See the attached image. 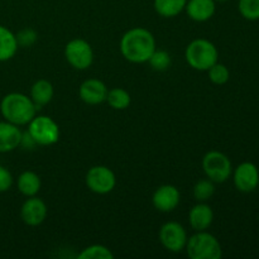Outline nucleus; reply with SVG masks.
I'll use <instances>...</instances> for the list:
<instances>
[{
  "label": "nucleus",
  "instance_id": "nucleus-27",
  "mask_svg": "<svg viewBox=\"0 0 259 259\" xmlns=\"http://www.w3.org/2000/svg\"><path fill=\"white\" fill-rule=\"evenodd\" d=\"M17 42L19 47H30L34 45L38 39V34L32 28H24L15 34Z\"/></svg>",
  "mask_w": 259,
  "mask_h": 259
},
{
  "label": "nucleus",
  "instance_id": "nucleus-12",
  "mask_svg": "<svg viewBox=\"0 0 259 259\" xmlns=\"http://www.w3.org/2000/svg\"><path fill=\"white\" fill-rule=\"evenodd\" d=\"M181 194L174 185H162L154 191L152 196V204L154 209L162 212H171L179 206Z\"/></svg>",
  "mask_w": 259,
  "mask_h": 259
},
{
  "label": "nucleus",
  "instance_id": "nucleus-3",
  "mask_svg": "<svg viewBox=\"0 0 259 259\" xmlns=\"http://www.w3.org/2000/svg\"><path fill=\"white\" fill-rule=\"evenodd\" d=\"M219 52L217 46L209 39L197 38L190 42L185 50V60L196 71H207L218 62Z\"/></svg>",
  "mask_w": 259,
  "mask_h": 259
},
{
  "label": "nucleus",
  "instance_id": "nucleus-17",
  "mask_svg": "<svg viewBox=\"0 0 259 259\" xmlns=\"http://www.w3.org/2000/svg\"><path fill=\"white\" fill-rule=\"evenodd\" d=\"M53 95H55V90H53V85L46 78H40L37 80L30 88V99L37 106L39 110L42 106L47 105L52 101Z\"/></svg>",
  "mask_w": 259,
  "mask_h": 259
},
{
  "label": "nucleus",
  "instance_id": "nucleus-21",
  "mask_svg": "<svg viewBox=\"0 0 259 259\" xmlns=\"http://www.w3.org/2000/svg\"><path fill=\"white\" fill-rule=\"evenodd\" d=\"M106 103L114 110H125L132 103L131 94L121 88H114L108 91L106 95Z\"/></svg>",
  "mask_w": 259,
  "mask_h": 259
},
{
  "label": "nucleus",
  "instance_id": "nucleus-11",
  "mask_svg": "<svg viewBox=\"0 0 259 259\" xmlns=\"http://www.w3.org/2000/svg\"><path fill=\"white\" fill-rule=\"evenodd\" d=\"M47 205L42 199L37 196H30L23 202L20 207V218L28 227H38L47 218Z\"/></svg>",
  "mask_w": 259,
  "mask_h": 259
},
{
  "label": "nucleus",
  "instance_id": "nucleus-28",
  "mask_svg": "<svg viewBox=\"0 0 259 259\" xmlns=\"http://www.w3.org/2000/svg\"><path fill=\"white\" fill-rule=\"evenodd\" d=\"M13 186V176L8 168L0 166V194L9 191Z\"/></svg>",
  "mask_w": 259,
  "mask_h": 259
},
{
  "label": "nucleus",
  "instance_id": "nucleus-10",
  "mask_svg": "<svg viewBox=\"0 0 259 259\" xmlns=\"http://www.w3.org/2000/svg\"><path fill=\"white\" fill-rule=\"evenodd\" d=\"M233 180L238 191L249 194L259 185V169L252 162H243L235 168Z\"/></svg>",
  "mask_w": 259,
  "mask_h": 259
},
{
  "label": "nucleus",
  "instance_id": "nucleus-26",
  "mask_svg": "<svg viewBox=\"0 0 259 259\" xmlns=\"http://www.w3.org/2000/svg\"><path fill=\"white\" fill-rule=\"evenodd\" d=\"M238 9L244 19L252 22L259 19V0H239Z\"/></svg>",
  "mask_w": 259,
  "mask_h": 259
},
{
  "label": "nucleus",
  "instance_id": "nucleus-6",
  "mask_svg": "<svg viewBox=\"0 0 259 259\" xmlns=\"http://www.w3.org/2000/svg\"><path fill=\"white\" fill-rule=\"evenodd\" d=\"M202 169L209 180L215 184L228 181L233 174V166L229 157L219 151H210L202 158Z\"/></svg>",
  "mask_w": 259,
  "mask_h": 259
},
{
  "label": "nucleus",
  "instance_id": "nucleus-22",
  "mask_svg": "<svg viewBox=\"0 0 259 259\" xmlns=\"http://www.w3.org/2000/svg\"><path fill=\"white\" fill-rule=\"evenodd\" d=\"M215 194V182L211 180H200L194 186V197L197 202L209 201Z\"/></svg>",
  "mask_w": 259,
  "mask_h": 259
},
{
  "label": "nucleus",
  "instance_id": "nucleus-1",
  "mask_svg": "<svg viewBox=\"0 0 259 259\" xmlns=\"http://www.w3.org/2000/svg\"><path fill=\"white\" fill-rule=\"evenodd\" d=\"M119 48L121 56L129 62L146 63L156 51V38L146 28H132L123 34Z\"/></svg>",
  "mask_w": 259,
  "mask_h": 259
},
{
  "label": "nucleus",
  "instance_id": "nucleus-7",
  "mask_svg": "<svg viewBox=\"0 0 259 259\" xmlns=\"http://www.w3.org/2000/svg\"><path fill=\"white\" fill-rule=\"evenodd\" d=\"M66 61L76 70H88L94 62V51L90 43L82 38L71 39L65 47Z\"/></svg>",
  "mask_w": 259,
  "mask_h": 259
},
{
  "label": "nucleus",
  "instance_id": "nucleus-19",
  "mask_svg": "<svg viewBox=\"0 0 259 259\" xmlns=\"http://www.w3.org/2000/svg\"><path fill=\"white\" fill-rule=\"evenodd\" d=\"M42 182L40 177L33 171H24L19 175L17 180V187L19 192L24 196H35L39 192Z\"/></svg>",
  "mask_w": 259,
  "mask_h": 259
},
{
  "label": "nucleus",
  "instance_id": "nucleus-14",
  "mask_svg": "<svg viewBox=\"0 0 259 259\" xmlns=\"http://www.w3.org/2000/svg\"><path fill=\"white\" fill-rule=\"evenodd\" d=\"M23 132L15 124L0 121V153H8L20 147Z\"/></svg>",
  "mask_w": 259,
  "mask_h": 259
},
{
  "label": "nucleus",
  "instance_id": "nucleus-4",
  "mask_svg": "<svg viewBox=\"0 0 259 259\" xmlns=\"http://www.w3.org/2000/svg\"><path fill=\"white\" fill-rule=\"evenodd\" d=\"M185 250L191 259H219L223 255L219 240L206 230L191 235L187 239Z\"/></svg>",
  "mask_w": 259,
  "mask_h": 259
},
{
  "label": "nucleus",
  "instance_id": "nucleus-23",
  "mask_svg": "<svg viewBox=\"0 0 259 259\" xmlns=\"http://www.w3.org/2000/svg\"><path fill=\"white\" fill-rule=\"evenodd\" d=\"M80 259H113L114 254L108 247L101 244H93L86 247L78 254Z\"/></svg>",
  "mask_w": 259,
  "mask_h": 259
},
{
  "label": "nucleus",
  "instance_id": "nucleus-29",
  "mask_svg": "<svg viewBox=\"0 0 259 259\" xmlns=\"http://www.w3.org/2000/svg\"><path fill=\"white\" fill-rule=\"evenodd\" d=\"M37 146V143L34 142V139L30 137V134L28 132H24L22 136V141H20V147L25 149H33Z\"/></svg>",
  "mask_w": 259,
  "mask_h": 259
},
{
  "label": "nucleus",
  "instance_id": "nucleus-24",
  "mask_svg": "<svg viewBox=\"0 0 259 259\" xmlns=\"http://www.w3.org/2000/svg\"><path fill=\"white\" fill-rule=\"evenodd\" d=\"M171 56H169V53L167 51L163 50H156L152 53V56L148 60V63L151 65V67L154 71H159V72L166 71L171 66Z\"/></svg>",
  "mask_w": 259,
  "mask_h": 259
},
{
  "label": "nucleus",
  "instance_id": "nucleus-9",
  "mask_svg": "<svg viewBox=\"0 0 259 259\" xmlns=\"http://www.w3.org/2000/svg\"><path fill=\"white\" fill-rule=\"evenodd\" d=\"M159 242L168 252L180 253L185 249L189 237L186 229L177 222H167L159 229Z\"/></svg>",
  "mask_w": 259,
  "mask_h": 259
},
{
  "label": "nucleus",
  "instance_id": "nucleus-5",
  "mask_svg": "<svg viewBox=\"0 0 259 259\" xmlns=\"http://www.w3.org/2000/svg\"><path fill=\"white\" fill-rule=\"evenodd\" d=\"M27 132L37 146H52L60 139V126L47 115H35L28 123Z\"/></svg>",
  "mask_w": 259,
  "mask_h": 259
},
{
  "label": "nucleus",
  "instance_id": "nucleus-2",
  "mask_svg": "<svg viewBox=\"0 0 259 259\" xmlns=\"http://www.w3.org/2000/svg\"><path fill=\"white\" fill-rule=\"evenodd\" d=\"M37 110L30 96L22 93L7 94L0 101V113L4 120L18 126L28 125L37 115Z\"/></svg>",
  "mask_w": 259,
  "mask_h": 259
},
{
  "label": "nucleus",
  "instance_id": "nucleus-13",
  "mask_svg": "<svg viewBox=\"0 0 259 259\" xmlns=\"http://www.w3.org/2000/svg\"><path fill=\"white\" fill-rule=\"evenodd\" d=\"M108 88L99 78H88L78 88V96L88 105H99L106 100Z\"/></svg>",
  "mask_w": 259,
  "mask_h": 259
},
{
  "label": "nucleus",
  "instance_id": "nucleus-15",
  "mask_svg": "<svg viewBox=\"0 0 259 259\" xmlns=\"http://www.w3.org/2000/svg\"><path fill=\"white\" fill-rule=\"evenodd\" d=\"M214 220V211L206 202H197L189 212L190 227L195 232L207 230Z\"/></svg>",
  "mask_w": 259,
  "mask_h": 259
},
{
  "label": "nucleus",
  "instance_id": "nucleus-8",
  "mask_svg": "<svg viewBox=\"0 0 259 259\" xmlns=\"http://www.w3.org/2000/svg\"><path fill=\"white\" fill-rule=\"evenodd\" d=\"M86 186L98 195H106L114 190L116 185L115 174L106 166H94L85 177Z\"/></svg>",
  "mask_w": 259,
  "mask_h": 259
},
{
  "label": "nucleus",
  "instance_id": "nucleus-16",
  "mask_svg": "<svg viewBox=\"0 0 259 259\" xmlns=\"http://www.w3.org/2000/svg\"><path fill=\"white\" fill-rule=\"evenodd\" d=\"M185 10L190 19L202 23L214 17L217 5L215 0H187Z\"/></svg>",
  "mask_w": 259,
  "mask_h": 259
},
{
  "label": "nucleus",
  "instance_id": "nucleus-18",
  "mask_svg": "<svg viewBox=\"0 0 259 259\" xmlns=\"http://www.w3.org/2000/svg\"><path fill=\"white\" fill-rule=\"evenodd\" d=\"M18 46L17 37L9 28L0 24V62L12 60L17 53Z\"/></svg>",
  "mask_w": 259,
  "mask_h": 259
},
{
  "label": "nucleus",
  "instance_id": "nucleus-25",
  "mask_svg": "<svg viewBox=\"0 0 259 259\" xmlns=\"http://www.w3.org/2000/svg\"><path fill=\"white\" fill-rule=\"evenodd\" d=\"M207 73H209V80L211 81L214 85H224V83H227L230 78L229 68L219 62L212 65L211 67L207 70Z\"/></svg>",
  "mask_w": 259,
  "mask_h": 259
},
{
  "label": "nucleus",
  "instance_id": "nucleus-20",
  "mask_svg": "<svg viewBox=\"0 0 259 259\" xmlns=\"http://www.w3.org/2000/svg\"><path fill=\"white\" fill-rule=\"evenodd\" d=\"M186 3L187 0H154L153 7L161 17L174 18L184 12Z\"/></svg>",
  "mask_w": 259,
  "mask_h": 259
},
{
  "label": "nucleus",
  "instance_id": "nucleus-30",
  "mask_svg": "<svg viewBox=\"0 0 259 259\" xmlns=\"http://www.w3.org/2000/svg\"><path fill=\"white\" fill-rule=\"evenodd\" d=\"M215 2H222V3H224V2H228V0H215Z\"/></svg>",
  "mask_w": 259,
  "mask_h": 259
}]
</instances>
